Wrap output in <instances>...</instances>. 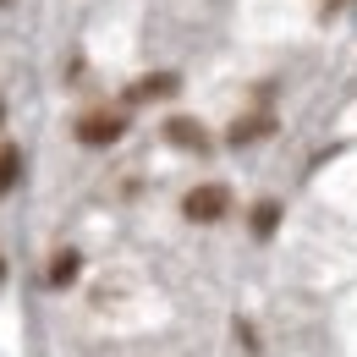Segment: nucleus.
I'll return each mask as SVG.
<instances>
[{
    "instance_id": "9d476101",
    "label": "nucleus",
    "mask_w": 357,
    "mask_h": 357,
    "mask_svg": "<svg viewBox=\"0 0 357 357\" xmlns=\"http://www.w3.org/2000/svg\"><path fill=\"white\" fill-rule=\"evenodd\" d=\"M0 275H6V269H0Z\"/></svg>"
},
{
    "instance_id": "20e7f679",
    "label": "nucleus",
    "mask_w": 357,
    "mask_h": 357,
    "mask_svg": "<svg viewBox=\"0 0 357 357\" xmlns=\"http://www.w3.org/2000/svg\"><path fill=\"white\" fill-rule=\"evenodd\" d=\"M269 132H275V116H269V110H259V116H242V121L231 127V143L242 149V143H259V137H269Z\"/></svg>"
},
{
    "instance_id": "1a4fd4ad",
    "label": "nucleus",
    "mask_w": 357,
    "mask_h": 357,
    "mask_svg": "<svg viewBox=\"0 0 357 357\" xmlns=\"http://www.w3.org/2000/svg\"><path fill=\"white\" fill-rule=\"evenodd\" d=\"M236 341H242L248 352H259V335H253V324H248V319H236Z\"/></svg>"
},
{
    "instance_id": "f03ea898",
    "label": "nucleus",
    "mask_w": 357,
    "mask_h": 357,
    "mask_svg": "<svg viewBox=\"0 0 357 357\" xmlns=\"http://www.w3.org/2000/svg\"><path fill=\"white\" fill-rule=\"evenodd\" d=\"M121 132H127V116H110V110L77 116V143H89V149H110Z\"/></svg>"
},
{
    "instance_id": "f257e3e1",
    "label": "nucleus",
    "mask_w": 357,
    "mask_h": 357,
    "mask_svg": "<svg viewBox=\"0 0 357 357\" xmlns=\"http://www.w3.org/2000/svg\"><path fill=\"white\" fill-rule=\"evenodd\" d=\"M225 209H231V192H225L220 181H209V187H192L187 198H181V215L192 225H215L225 220Z\"/></svg>"
},
{
    "instance_id": "6e6552de",
    "label": "nucleus",
    "mask_w": 357,
    "mask_h": 357,
    "mask_svg": "<svg viewBox=\"0 0 357 357\" xmlns=\"http://www.w3.org/2000/svg\"><path fill=\"white\" fill-rule=\"evenodd\" d=\"M275 225H280V204L264 198V204L253 209V236H275Z\"/></svg>"
},
{
    "instance_id": "39448f33",
    "label": "nucleus",
    "mask_w": 357,
    "mask_h": 357,
    "mask_svg": "<svg viewBox=\"0 0 357 357\" xmlns=\"http://www.w3.org/2000/svg\"><path fill=\"white\" fill-rule=\"evenodd\" d=\"M17 181H22V149H11V143H6V149H0V198H6Z\"/></svg>"
},
{
    "instance_id": "423d86ee",
    "label": "nucleus",
    "mask_w": 357,
    "mask_h": 357,
    "mask_svg": "<svg viewBox=\"0 0 357 357\" xmlns=\"http://www.w3.org/2000/svg\"><path fill=\"white\" fill-rule=\"evenodd\" d=\"M77 269H83V259H77L72 248H66V253H55V259H50V286H72V280H77Z\"/></svg>"
},
{
    "instance_id": "7ed1b4c3",
    "label": "nucleus",
    "mask_w": 357,
    "mask_h": 357,
    "mask_svg": "<svg viewBox=\"0 0 357 357\" xmlns=\"http://www.w3.org/2000/svg\"><path fill=\"white\" fill-rule=\"evenodd\" d=\"M165 137L181 143V149H192V154H209V132H204L198 121H187V116H171V121H165Z\"/></svg>"
},
{
    "instance_id": "0eeeda50",
    "label": "nucleus",
    "mask_w": 357,
    "mask_h": 357,
    "mask_svg": "<svg viewBox=\"0 0 357 357\" xmlns=\"http://www.w3.org/2000/svg\"><path fill=\"white\" fill-rule=\"evenodd\" d=\"M165 93H176V77L171 72H160V77H143L132 89V99H165Z\"/></svg>"
}]
</instances>
